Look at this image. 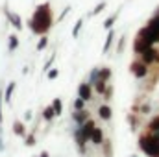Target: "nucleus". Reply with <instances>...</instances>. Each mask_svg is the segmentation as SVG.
Wrapping results in <instances>:
<instances>
[{"label":"nucleus","instance_id":"10","mask_svg":"<svg viewBox=\"0 0 159 157\" xmlns=\"http://www.w3.org/2000/svg\"><path fill=\"white\" fill-rule=\"evenodd\" d=\"M89 117V111H85V109H81V111H72V122L76 124V126H81Z\"/></svg>","mask_w":159,"mask_h":157},{"label":"nucleus","instance_id":"11","mask_svg":"<svg viewBox=\"0 0 159 157\" xmlns=\"http://www.w3.org/2000/svg\"><path fill=\"white\" fill-rule=\"evenodd\" d=\"M15 87H17V83H15V81H9V83L6 85V89H4V102H6L7 105H9V104H11V100H13Z\"/></svg>","mask_w":159,"mask_h":157},{"label":"nucleus","instance_id":"4","mask_svg":"<svg viewBox=\"0 0 159 157\" xmlns=\"http://www.w3.org/2000/svg\"><path fill=\"white\" fill-rule=\"evenodd\" d=\"M139 56H141L139 59H141L143 63H146L148 67H150L152 63H159V52L154 48V46H148V48H146V50H143Z\"/></svg>","mask_w":159,"mask_h":157},{"label":"nucleus","instance_id":"7","mask_svg":"<svg viewBox=\"0 0 159 157\" xmlns=\"http://www.w3.org/2000/svg\"><path fill=\"white\" fill-rule=\"evenodd\" d=\"M78 98H81L83 102L93 100V85H89L87 81H81L78 85Z\"/></svg>","mask_w":159,"mask_h":157},{"label":"nucleus","instance_id":"20","mask_svg":"<svg viewBox=\"0 0 159 157\" xmlns=\"http://www.w3.org/2000/svg\"><path fill=\"white\" fill-rule=\"evenodd\" d=\"M46 46H48V35H39V41H37V44H35V50H37V52H43Z\"/></svg>","mask_w":159,"mask_h":157},{"label":"nucleus","instance_id":"36","mask_svg":"<svg viewBox=\"0 0 159 157\" xmlns=\"http://www.w3.org/2000/svg\"><path fill=\"white\" fill-rule=\"evenodd\" d=\"M35 157H50V154H48L46 150H43V152H41L39 155H35Z\"/></svg>","mask_w":159,"mask_h":157},{"label":"nucleus","instance_id":"22","mask_svg":"<svg viewBox=\"0 0 159 157\" xmlns=\"http://www.w3.org/2000/svg\"><path fill=\"white\" fill-rule=\"evenodd\" d=\"M81 28H83V17H81V19H78V20L74 22V28H72V37H74V39H76V37H80Z\"/></svg>","mask_w":159,"mask_h":157},{"label":"nucleus","instance_id":"31","mask_svg":"<svg viewBox=\"0 0 159 157\" xmlns=\"http://www.w3.org/2000/svg\"><path fill=\"white\" fill-rule=\"evenodd\" d=\"M69 13H70V6H67V7H65V9L61 11V15L57 17V22H61V20H63V19H65V17H67Z\"/></svg>","mask_w":159,"mask_h":157},{"label":"nucleus","instance_id":"34","mask_svg":"<svg viewBox=\"0 0 159 157\" xmlns=\"http://www.w3.org/2000/svg\"><path fill=\"white\" fill-rule=\"evenodd\" d=\"M141 113H143V115H146V113H150V104H144V105L141 107Z\"/></svg>","mask_w":159,"mask_h":157},{"label":"nucleus","instance_id":"35","mask_svg":"<svg viewBox=\"0 0 159 157\" xmlns=\"http://www.w3.org/2000/svg\"><path fill=\"white\" fill-rule=\"evenodd\" d=\"M32 117H34V115H32V111H30V109H28V111H24V120H26V122H28V120H32Z\"/></svg>","mask_w":159,"mask_h":157},{"label":"nucleus","instance_id":"37","mask_svg":"<svg viewBox=\"0 0 159 157\" xmlns=\"http://www.w3.org/2000/svg\"><path fill=\"white\" fill-rule=\"evenodd\" d=\"M4 148L6 146H4V139H2V133H0V152H4Z\"/></svg>","mask_w":159,"mask_h":157},{"label":"nucleus","instance_id":"19","mask_svg":"<svg viewBox=\"0 0 159 157\" xmlns=\"http://www.w3.org/2000/svg\"><path fill=\"white\" fill-rule=\"evenodd\" d=\"M109 78H111V69L102 67V69L98 70V79H102V81H109Z\"/></svg>","mask_w":159,"mask_h":157},{"label":"nucleus","instance_id":"18","mask_svg":"<svg viewBox=\"0 0 159 157\" xmlns=\"http://www.w3.org/2000/svg\"><path fill=\"white\" fill-rule=\"evenodd\" d=\"M50 105H52V109H54L56 117H59V115L63 113V102H61V98H54Z\"/></svg>","mask_w":159,"mask_h":157},{"label":"nucleus","instance_id":"6","mask_svg":"<svg viewBox=\"0 0 159 157\" xmlns=\"http://www.w3.org/2000/svg\"><path fill=\"white\" fill-rule=\"evenodd\" d=\"M96 128V122L93 120V118H87L81 126H80V133H81V137H83V141L87 142L89 139H91V135H93V129Z\"/></svg>","mask_w":159,"mask_h":157},{"label":"nucleus","instance_id":"9","mask_svg":"<svg viewBox=\"0 0 159 157\" xmlns=\"http://www.w3.org/2000/svg\"><path fill=\"white\" fill-rule=\"evenodd\" d=\"M104 139H106V137H104V131H102V128H98V126H96V128L93 129V135H91V139H89V141H91L94 146H102Z\"/></svg>","mask_w":159,"mask_h":157},{"label":"nucleus","instance_id":"1","mask_svg":"<svg viewBox=\"0 0 159 157\" xmlns=\"http://www.w3.org/2000/svg\"><path fill=\"white\" fill-rule=\"evenodd\" d=\"M52 26H54L52 6H50V2H43V4H39L35 7V11L32 13V17L28 20V28L35 35H46Z\"/></svg>","mask_w":159,"mask_h":157},{"label":"nucleus","instance_id":"14","mask_svg":"<svg viewBox=\"0 0 159 157\" xmlns=\"http://www.w3.org/2000/svg\"><path fill=\"white\" fill-rule=\"evenodd\" d=\"M19 43H20V41H19V35H17V34H11V35L7 37V52L13 54V52L19 48Z\"/></svg>","mask_w":159,"mask_h":157},{"label":"nucleus","instance_id":"27","mask_svg":"<svg viewBox=\"0 0 159 157\" xmlns=\"http://www.w3.org/2000/svg\"><path fill=\"white\" fill-rule=\"evenodd\" d=\"M72 109H74V111H81V109H85V102H83L81 98H76L74 104H72Z\"/></svg>","mask_w":159,"mask_h":157},{"label":"nucleus","instance_id":"30","mask_svg":"<svg viewBox=\"0 0 159 157\" xmlns=\"http://www.w3.org/2000/svg\"><path fill=\"white\" fill-rule=\"evenodd\" d=\"M2 104H4V91L0 89V126L4 122V113H2ZM0 133H2V128H0Z\"/></svg>","mask_w":159,"mask_h":157},{"label":"nucleus","instance_id":"2","mask_svg":"<svg viewBox=\"0 0 159 157\" xmlns=\"http://www.w3.org/2000/svg\"><path fill=\"white\" fill-rule=\"evenodd\" d=\"M139 148L148 157H159V139L144 133V135L139 137Z\"/></svg>","mask_w":159,"mask_h":157},{"label":"nucleus","instance_id":"15","mask_svg":"<svg viewBox=\"0 0 159 157\" xmlns=\"http://www.w3.org/2000/svg\"><path fill=\"white\" fill-rule=\"evenodd\" d=\"M148 135L159 139V117H156L150 124H148Z\"/></svg>","mask_w":159,"mask_h":157},{"label":"nucleus","instance_id":"32","mask_svg":"<svg viewBox=\"0 0 159 157\" xmlns=\"http://www.w3.org/2000/svg\"><path fill=\"white\" fill-rule=\"evenodd\" d=\"M54 59H56V54H52V56H50V59H48V61L44 63V67H43V70H44V72H46V70H48V69L52 67V63H54Z\"/></svg>","mask_w":159,"mask_h":157},{"label":"nucleus","instance_id":"26","mask_svg":"<svg viewBox=\"0 0 159 157\" xmlns=\"http://www.w3.org/2000/svg\"><path fill=\"white\" fill-rule=\"evenodd\" d=\"M106 6H107L106 2H100V4H96V6H94V9H93V11H91L89 15H91V17H94V15H100V13H102V11L106 9Z\"/></svg>","mask_w":159,"mask_h":157},{"label":"nucleus","instance_id":"12","mask_svg":"<svg viewBox=\"0 0 159 157\" xmlns=\"http://www.w3.org/2000/svg\"><path fill=\"white\" fill-rule=\"evenodd\" d=\"M113 41H115V30L111 28V30H107L106 43H104V46H102V54H107V52L111 50V46H113Z\"/></svg>","mask_w":159,"mask_h":157},{"label":"nucleus","instance_id":"38","mask_svg":"<svg viewBox=\"0 0 159 157\" xmlns=\"http://www.w3.org/2000/svg\"><path fill=\"white\" fill-rule=\"evenodd\" d=\"M131 157H137V155H131Z\"/></svg>","mask_w":159,"mask_h":157},{"label":"nucleus","instance_id":"24","mask_svg":"<svg viewBox=\"0 0 159 157\" xmlns=\"http://www.w3.org/2000/svg\"><path fill=\"white\" fill-rule=\"evenodd\" d=\"M98 70H100L98 67H94V69L91 70V74H89V78H87V83H89V85H94V83L98 81Z\"/></svg>","mask_w":159,"mask_h":157},{"label":"nucleus","instance_id":"16","mask_svg":"<svg viewBox=\"0 0 159 157\" xmlns=\"http://www.w3.org/2000/svg\"><path fill=\"white\" fill-rule=\"evenodd\" d=\"M43 120L44 122H52L54 118H56V113H54V109H52V105H46V107H43Z\"/></svg>","mask_w":159,"mask_h":157},{"label":"nucleus","instance_id":"3","mask_svg":"<svg viewBox=\"0 0 159 157\" xmlns=\"http://www.w3.org/2000/svg\"><path fill=\"white\" fill-rule=\"evenodd\" d=\"M129 72H131L137 79H143V78H146V76H148V65H146V63H143L141 59H137V61L129 63Z\"/></svg>","mask_w":159,"mask_h":157},{"label":"nucleus","instance_id":"33","mask_svg":"<svg viewBox=\"0 0 159 157\" xmlns=\"http://www.w3.org/2000/svg\"><path fill=\"white\" fill-rule=\"evenodd\" d=\"M111 94H113V87H107V89H106V92H104L106 100H111Z\"/></svg>","mask_w":159,"mask_h":157},{"label":"nucleus","instance_id":"8","mask_svg":"<svg viewBox=\"0 0 159 157\" xmlns=\"http://www.w3.org/2000/svg\"><path fill=\"white\" fill-rule=\"evenodd\" d=\"M11 128H13V133H15L17 137H22V139H24V137H26V133H28L26 124H24L22 120H19V118H17V120H13V126H11Z\"/></svg>","mask_w":159,"mask_h":157},{"label":"nucleus","instance_id":"28","mask_svg":"<svg viewBox=\"0 0 159 157\" xmlns=\"http://www.w3.org/2000/svg\"><path fill=\"white\" fill-rule=\"evenodd\" d=\"M124 46H126V35H120L119 44H117V54H122L124 52Z\"/></svg>","mask_w":159,"mask_h":157},{"label":"nucleus","instance_id":"23","mask_svg":"<svg viewBox=\"0 0 159 157\" xmlns=\"http://www.w3.org/2000/svg\"><path fill=\"white\" fill-rule=\"evenodd\" d=\"M24 144H26V146H35V144H37L35 131H32V133H26V137H24Z\"/></svg>","mask_w":159,"mask_h":157},{"label":"nucleus","instance_id":"5","mask_svg":"<svg viewBox=\"0 0 159 157\" xmlns=\"http://www.w3.org/2000/svg\"><path fill=\"white\" fill-rule=\"evenodd\" d=\"M4 15H6V19H7V22L15 28V30H22V19H20V15L19 13H15V11H11L7 6H4Z\"/></svg>","mask_w":159,"mask_h":157},{"label":"nucleus","instance_id":"25","mask_svg":"<svg viewBox=\"0 0 159 157\" xmlns=\"http://www.w3.org/2000/svg\"><path fill=\"white\" fill-rule=\"evenodd\" d=\"M102 150H104V155H106V157H111V155H113L111 142H109V141H106V139H104V142H102Z\"/></svg>","mask_w":159,"mask_h":157},{"label":"nucleus","instance_id":"17","mask_svg":"<svg viewBox=\"0 0 159 157\" xmlns=\"http://www.w3.org/2000/svg\"><path fill=\"white\" fill-rule=\"evenodd\" d=\"M119 15H120V11H117V13H111V15H109V17H107V19L104 20V24H102V26H104L106 30H111V28H113V24L117 22Z\"/></svg>","mask_w":159,"mask_h":157},{"label":"nucleus","instance_id":"13","mask_svg":"<svg viewBox=\"0 0 159 157\" xmlns=\"http://www.w3.org/2000/svg\"><path fill=\"white\" fill-rule=\"evenodd\" d=\"M98 117L102 118V120H111V117H113V111H111V107L107 105V104H102L100 107H98Z\"/></svg>","mask_w":159,"mask_h":157},{"label":"nucleus","instance_id":"21","mask_svg":"<svg viewBox=\"0 0 159 157\" xmlns=\"http://www.w3.org/2000/svg\"><path fill=\"white\" fill-rule=\"evenodd\" d=\"M93 89H94L98 94H104V92H106V89H107V81H102V79H98V81L93 85Z\"/></svg>","mask_w":159,"mask_h":157},{"label":"nucleus","instance_id":"29","mask_svg":"<svg viewBox=\"0 0 159 157\" xmlns=\"http://www.w3.org/2000/svg\"><path fill=\"white\" fill-rule=\"evenodd\" d=\"M57 76H59V70L57 69H48L46 70V78L48 79H56Z\"/></svg>","mask_w":159,"mask_h":157}]
</instances>
